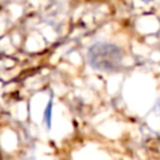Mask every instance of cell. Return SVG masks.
Here are the masks:
<instances>
[{"mask_svg":"<svg viewBox=\"0 0 160 160\" xmlns=\"http://www.w3.org/2000/svg\"><path fill=\"white\" fill-rule=\"evenodd\" d=\"M88 61L96 70L115 71L122 62V51L115 44L96 42L88 51Z\"/></svg>","mask_w":160,"mask_h":160,"instance_id":"cell-1","label":"cell"},{"mask_svg":"<svg viewBox=\"0 0 160 160\" xmlns=\"http://www.w3.org/2000/svg\"><path fill=\"white\" fill-rule=\"evenodd\" d=\"M51 108H52V100L50 99V101L48 102V106L45 109V112H44V121H45L48 129H50V126H51Z\"/></svg>","mask_w":160,"mask_h":160,"instance_id":"cell-2","label":"cell"},{"mask_svg":"<svg viewBox=\"0 0 160 160\" xmlns=\"http://www.w3.org/2000/svg\"><path fill=\"white\" fill-rule=\"evenodd\" d=\"M159 109H160V100H159Z\"/></svg>","mask_w":160,"mask_h":160,"instance_id":"cell-3","label":"cell"}]
</instances>
